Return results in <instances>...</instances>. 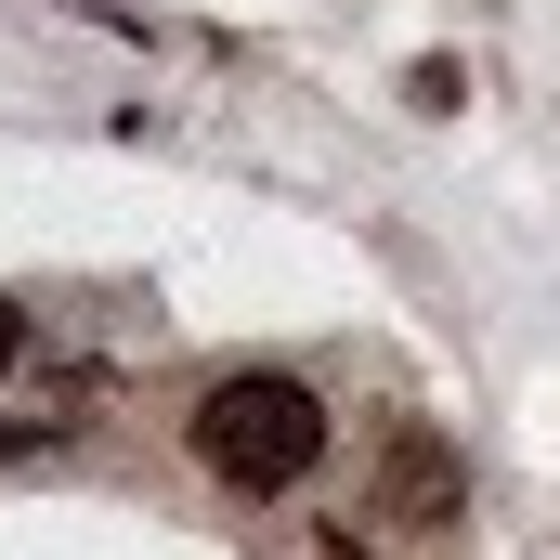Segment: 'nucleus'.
<instances>
[{
	"instance_id": "obj_1",
	"label": "nucleus",
	"mask_w": 560,
	"mask_h": 560,
	"mask_svg": "<svg viewBox=\"0 0 560 560\" xmlns=\"http://www.w3.org/2000/svg\"><path fill=\"white\" fill-rule=\"evenodd\" d=\"M196 456L235 482V495H287L313 456H326V405L300 392V378H209L196 392Z\"/></svg>"
},
{
	"instance_id": "obj_2",
	"label": "nucleus",
	"mask_w": 560,
	"mask_h": 560,
	"mask_svg": "<svg viewBox=\"0 0 560 560\" xmlns=\"http://www.w3.org/2000/svg\"><path fill=\"white\" fill-rule=\"evenodd\" d=\"M392 522H456V469H443V443H430V430L392 443Z\"/></svg>"
},
{
	"instance_id": "obj_3",
	"label": "nucleus",
	"mask_w": 560,
	"mask_h": 560,
	"mask_svg": "<svg viewBox=\"0 0 560 560\" xmlns=\"http://www.w3.org/2000/svg\"><path fill=\"white\" fill-rule=\"evenodd\" d=\"M13 352H26V313H13V300H0V378H13Z\"/></svg>"
}]
</instances>
